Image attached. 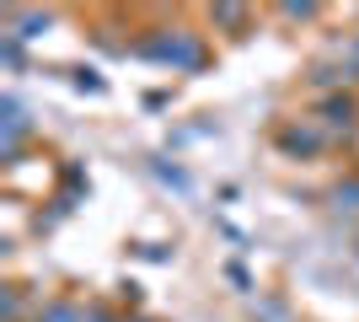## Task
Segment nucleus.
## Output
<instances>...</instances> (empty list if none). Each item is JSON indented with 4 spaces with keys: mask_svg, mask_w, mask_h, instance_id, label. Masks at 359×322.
Segmentation results:
<instances>
[{
    "mask_svg": "<svg viewBox=\"0 0 359 322\" xmlns=\"http://www.w3.org/2000/svg\"><path fill=\"white\" fill-rule=\"evenodd\" d=\"M338 60H344V65H348V76L359 81V32H354V38H344V48H338Z\"/></svg>",
    "mask_w": 359,
    "mask_h": 322,
    "instance_id": "0eeeda50",
    "label": "nucleus"
},
{
    "mask_svg": "<svg viewBox=\"0 0 359 322\" xmlns=\"http://www.w3.org/2000/svg\"><path fill=\"white\" fill-rule=\"evenodd\" d=\"M210 27L247 32V27H252V11H247V6H210Z\"/></svg>",
    "mask_w": 359,
    "mask_h": 322,
    "instance_id": "39448f33",
    "label": "nucleus"
},
{
    "mask_svg": "<svg viewBox=\"0 0 359 322\" xmlns=\"http://www.w3.org/2000/svg\"><path fill=\"white\" fill-rule=\"evenodd\" d=\"M327 145H332V135H327L316 119H290V123H279V151H285V156H316V151H327Z\"/></svg>",
    "mask_w": 359,
    "mask_h": 322,
    "instance_id": "f03ea898",
    "label": "nucleus"
},
{
    "mask_svg": "<svg viewBox=\"0 0 359 322\" xmlns=\"http://www.w3.org/2000/svg\"><path fill=\"white\" fill-rule=\"evenodd\" d=\"M344 199H348V210H359V177H348V183L338 188V210H344Z\"/></svg>",
    "mask_w": 359,
    "mask_h": 322,
    "instance_id": "1a4fd4ad",
    "label": "nucleus"
},
{
    "mask_svg": "<svg viewBox=\"0 0 359 322\" xmlns=\"http://www.w3.org/2000/svg\"><path fill=\"white\" fill-rule=\"evenodd\" d=\"M135 54H145V60H161L172 65V70H198L204 65V38L198 32H156V38H145V43H135Z\"/></svg>",
    "mask_w": 359,
    "mask_h": 322,
    "instance_id": "f257e3e1",
    "label": "nucleus"
},
{
    "mask_svg": "<svg viewBox=\"0 0 359 322\" xmlns=\"http://www.w3.org/2000/svg\"><path fill=\"white\" fill-rule=\"evenodd\" d=\"M0 301H6V322H32L27 290H22V285H6V290H0Z\"/></svg>",
    "mask_w": 359,
    "mask_h": 322,
    "instance_id": "423d86ee",
    "label": "nucleus"
},
{
    "mask_svg": "<svg viewBox=\"0 0 359 322\" xmlns=\"http://www.w3.org/2000/svg\"><path fill=\"white\" fill-rule=\"evenodd\" d=\"M123 322H150V317H140V311H129V317H123Z\"/></svg>",
    "mask_w": 359,
    "mask_h": 322,
    "instance_id": "9d476101",
    "label": "nucleus"
},
{
    "mask_svg": "<svg viewBox=\"0 0 359 322\" xmlns=\"http://www.w3.org/2000/svg\"><path fill=\"white\" fill-rule=\"evenodd\" d=\"M279 16H285V22H316L322 6H279Z\"/></svg>",
    "mask_w": 359,
    "mask_h": 322,
    "instance_id": "6e6552de",
    "label": "nucleus"
},
{
    "mask_svg": "<svg viewBox=\"0 0 359 322\" xmlns=\"http://www.w3.org/2000/svg\"><path fill=\"white\" fill-rule=\"evenodd\" d=\"M32 322H86V301H65V295L38 301V307H32Z\"/></svg>",
    "mask_w": 359,
    "mask_h": 322,
    "instance_id": "20e7f679",
    "label": "nucleus"
},
{
    "mask_svg": "<svg viewBox=\"0 0 359 322\" xmlns=\"http://www.w3.org/2000/svg\"><path fill=\"white\" fill-rule=\"evenodd\" d=\"M316 123H322L332 140L354 135V129H359V97H354V92H332V97H322V102H316Z\"/></svg>",
    "mask_w": 359,
    "mask_h": 322,
    "instance_id": "7ed1b4c3",
    "label": "nucleus"
}]
</instances>
